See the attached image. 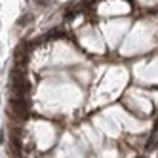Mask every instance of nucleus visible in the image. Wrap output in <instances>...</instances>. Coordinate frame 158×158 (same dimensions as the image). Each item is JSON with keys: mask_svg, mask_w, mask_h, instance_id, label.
I'll return each mask as SVG.
<instances>
[{"mask_svg": "<svg viewBox=\"0 0 158 158\" xmlns=\"http://www.w3.org/2000/svg\"><path fill=\"white\" fill-rule=\"evenodd\" d=\"M32 21H35V14L27 12V14H23L21 17H17L15 27H27V25H31V23H32Z\"/></svg>", "mask_w": 158, "mask_h": 158, "instance_id": "f257e3e1", "label": "nucleus"}, {"mask_svg": "<svg viewBox=\"0 0 158 158\" xmlns=\"http://www.w3.org/2000/svg\"><path fill=\"white\" fill-rule=\"evenodd\" d=\"M35 4H36L38 8H50V6L53 4V0H35Z\"/></svg>", "mask_w": 158, "mask_h": 158, "instance_id": "f03ea898", "label": "nucleus"}]
</instances>
